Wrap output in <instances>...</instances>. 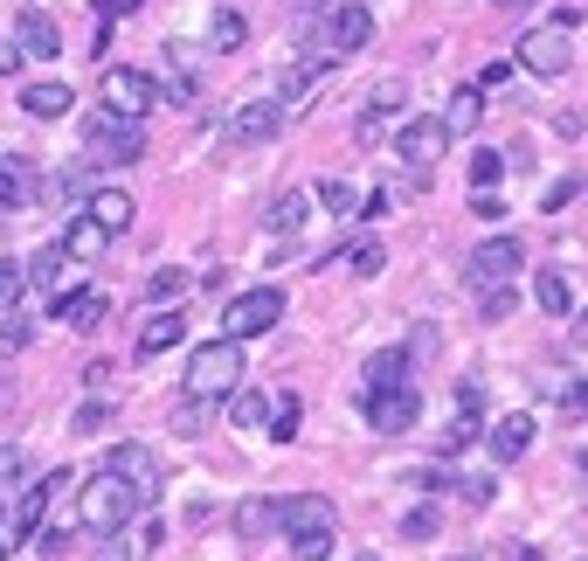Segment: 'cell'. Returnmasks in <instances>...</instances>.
<instances>
[{
    "mask_svg": "<svg viewBox=\"0 0 588 561\" xmlns=\"http://www.w3.org/2000/svg\"><path fill=\"white\" fill-rule=\"evenodd\" d=\"M312 195H318V201H326V209H333V215H360V195H353V187H347V180H339V174H326V180H318V187H312Z\"/></svg>",
    "mask_w": 588,
    "mask_h": 561,
    "instance_id": "1f68e13d",
    "label": "cell"
},
{
    "mask_svg": "<svg viewBox=\"0 0 588 561\" xmlns=\"http://www.w3.org/2000/svg\"><path fill=\"white\" fill-rule=\"evenodd\" d=\"M298 416H305L298 396H277V402H271V444H291V437H298Z\"/></svg>",
    "mask_w": 588,
    "mask_h": 561,
    "instance_id": "d6a6232c",
    "label": "cell"
},
{
    "mask_svg": "<svg viewBox=\"0 0 588 561\" xmlns=\"http://www.w3.org/2000/svg\"><path fill=\"white\" fill-rule=\"evenodd\" d=\"M0 554H8V534H0Z\"/></svg>",
    "mask_w": 588,
    "mask_h": 561,
    "instance_id": "6125c7cd",
    "label": "cell"
},
{
    "mask_svg": "<svg viewBox=\"0 0 588 561\" xmlns=\"http://www.w3.org/2000/svg\"><path fill=\"white\" fill-rule=\"evenodd\" d=\"M402 104H409V90H402V84H381V90H374V98H367V111H360L353 139H360V146H381L388 119H395V111H402Z\"/></svg>",
    "mask_w": 588,
    "mask_h": 561,
    "instance_id": "ac0fdd59",
    "label": "cell"
},
{
    "mask_svg": "<svg viewBox=\"0 0 588 561\" xmlns=\"http://www.w3.org/2000/svg\"><path fill=\"white\" fill-rule=\"evenodd\" d=\"M63 493H77V472L55 464L42 485H28V493H22V507H14V534H35V527H42V513H49V499H63Z\"/></svg>",
    "mask_w": 588,
    "mask_h": 561,
    "instance_id": "5bb4252c",
    "label": "cell"
},
{
    "mask_svg": "<svg viewBox=\"0 0 588 561\" xmlns=\"http://www.w3.org/2000/svg\"><path fill=\"white\" fill-rule=\"evenodd\" d=\"M360 409H367V423L381 429V437H402V429L423 416V396H415L409 382H395V388H367V402H360Z\"/></svg>",
    "mask_w": 588,
    "mask_h": 561,
    "instance_id": "8fae6325",
    "label": "cell"
},
{
    "mask_svg": "<svg viewBox=\"0 0 588 561\" xmlns=\"http://www.w3.org/2000/svg\"><path fill=\"white\" fill-rule=\"evenodd\" d=\"M90 215H98L111 236H125V229H132V215H139V201H132L125 187H98V195H90Z\"/></svg>",
    "mask_w": 588,
    "mask_h": 561,
    "instance_id": "d4e9b609",
    "label": "cell"
},
{
    "mask_svg": "<svg viewBox=\"0 0 588 561\" xmlns=\"http://www.w3.org/2000/svg\"><path fill=\"white\" fill-rule=\"evenodd\" d=\"M505 84H512V55H491L485 77H478V90H505Z\"/></svg>",
    "mask_w": 588,
    "mask_h": 561,
    "instance_id": "f907efd6",
    "label": "cell"
},
{
    "mask_svg": "<svg viewBox=\"0 0 588 561\" xmlns=\"http://www.w3.org/2000/svg\"><path fill=\"white\" fill-rule=\"evenodd\" d=\"M478 306H485V320H505V312H512V291H505V285H485Z\"/></svg>",
    "mask_w": 588,
    "mask_h": 561,
    "instance_id": "681fc988",
    "label": "cell"
},
{
    "mask_svg": "<svg viewBox=\"0 0 588 561\" xmlns=\"http://www.w3.org/2000/svg\"><path fill=\"white\" fill-rule=\"evenodd\" d=\"M271 527H277V499H242L236 507V534L242 540H263Z\"/></svg>",
    "mask_w": 588,
    "mask_h": 561,
    "instance_id": "f1b7e54d",
    "label": "cell"
},
{
    "mask_svg": "<svg viewBox=\"0 0 588 561\" xmlns=\"http://www.w3.org/2000/svg\"><path fill=\"white\" fill-rule=\"evenodd\" d=\"M520 264H526V242L520 236H485L478 250H471V285H505V277H520Z\"/></svg>",
    "mask_w": 588,
    "mask_h": 561,
    "instance_id": "7c38bea8",
    "label": "cell"
},
{
    "mask_svg": "<svg viewBox=\"0 0 588 561\" xmlns=\"http://www.w3.org/2000/svg\"><path fill=\"white\" fill-rule=\"evenodd\" d=\"M471 209H478V222H505V209L491 201V187H478V195H471Z\"/></svg>",
    "mask_w": 588,
    "mask_h": 561,
    "instance_id": "db71d44e",
    "label": "cell"
},
{
    "mask_svg": "<svg viewBox=\"0 0 588 561\" xmlns=\"http://www.w3.org/2000/svg\"><path fill=\"white\" fill-rule=\"evenodd\" d=\"M367 42H374V14L360 8V0H339L333 22H326V49L333 55H353V49H367Z\"/></svg>",
    "mask_w": 588,
    "mask_h": 561,
    "instance_id": "9a60e30c",
    "label": "cell"
},
{
    "mask_svg": "<svg viewBox=\"0 0 588 561\" xmlns=\"http://www.w3.org/2000/svg\"><path fill=\"white\" fill-rule=\"evenodd\" d=\"M499 8H505V14H520V8H534V0H499Z\"/></svg>",
    "mask_w": 588,
    "mask_h": 561,
    "instance_id": "91938a15",
    "label": "cell"
},
{
    "mask_svg": "<svg viewBox=\"0 0 588 561\" xmlns=\"http://www.w3.org/2000/svg\"><path fill=\"white\" fill-rule=\"evenodd\" d=\"M512 561H547V554L540 548H512Z\"/></svg>",
    "mask_w": 588,
    "mask_h": 561,
    "instance_id": "680465c9",
    "label": "cell"
},
{
    "mask_svg": "<svg viewBox=\"0 0 588 561\" xmlns=\"http://www.w3.org/2000/svg\"><path fill=\"white\" fill-rule=\"evenodd\" d=\"M84 146H90V160L98 166H132L146 153V119H125V111H98V119L84 125Z\"/></svg>",
    "mask_w": 588,
    "mask_h": 561,
    "instance_id": "3957f363",
    "label": "cell"
},
{
    "mask_svg": "<svg viewBox=\"0 0 588 561\" xmlns=\"http://www.w3.org/2000/svg\"><path fill=\"white\" fill-rule=\"evenodd\" d=\"M42 195V174H35L28 153H0V209H28Z\"/></svg>",
    "mask_w": 588,
    "mask_h": 561,
    "instance_id": "2e32d148",
    "label": "cell"
},
{
    "mask_svg": "<svg viewBox=\"0 0 588 561\" xmlns=\"http://www.w3.org/2000/svg\"><path fill=\"white\" fill-rule=\"evenodd\" d=\"M575 195H581V180L567 174V180H554V187H547V195H540V209L554 215V209H567V201H575Z\"/></svg>",
    "mask_w": 588,
    "mask_h": 561,
    "instance_id": "7dc6e473",
    "label": "cell"
},
{
    "mask_svg": "<svg viewBox=\"0 0 588 561\" xmlns=\"http://www.w3.org/2000/svg\"><path fill=\"white\" fill-rule=\"evenodd\" d=\"M429 534H436V507H415L402 520V540H429Z\"/></svg>",
    "mask_w": 588,
    "mask_h": 561,
    "instance_id": "c3c4849f",
    "label": "cell"
},
{
    "mask_svg": "<svg viewBox=\"0 0 588 561\" xmlns=\"http://www.w3.org/2000/svg\"><path fill=\"white\" fill-rule=\"evenodd\" d=\"M187 340V320H180V312L174 306H166V312H153V320H146L139 326V361H153V353H166V347H180Z\"/></svg>",
    "mask_w": 588,
    "mask_h": 561,
    "instance_id": "7402d4cb",
    "label": "cell"
},
{
    "mask_svg": "<svg viewBox=\"0 0 588 561\" xmlns=\"http://www.w3.org/2000/svg\"><path fill=\"white\" fill-rule=\"evenodd\" d=\"M146 291H153V306H174V298L187 291V271H174V264H160L153 277H146Z\"/></svg>",
    "mask_w": 588,
    "mask_h": 561,
    "instance_id": "836d02e7",
    "label": "cell"
},
{
    "mask_svg": "<svg viewBox=\"0 0 588 561\" xmlns=\"http://www.w3.org/2000/svg\"><path fill=\"white\" fill-rule=\"evenodd\" d=\"M139 0H98V14H132Z\"/></svg>",
    "mask_w": 588,
    "mask_h": 561,
    "instance_id": "9f6ffc18",
    "label": "cell"
},
{
    "mask_svg": "<svg viewBox=\"0 0 588 561\" xmlns=\"http://www.w3.org/2000/svg\"><path fill=\"white\" fill-rule=\"evenodd\" d=\"M277 320H284V291L277 285L236 291L229 306H222V340H257V333H271Z\"/></svg>",
    "mask_w": 588,
    "mask_h": 561,
    "instance_id": "277c9868",
    "label": "cell"
},
{
    "mask_svg": "<svg viewBox=\"0 0 588 561\" xmlns=\"http://www.w3.org/2000/svg\"><path fill=\"white\" fill-rule=\"evenodd\" d=\"M55 271H63V242H49V250L28 264V285H35V291H55Z\"/></svg>",
    "mask_w": 588,
    "mask_h": 561,
    "instance_id": "74e56055",
    "label": "cell"
},
{
    "mask_svg": "<svg viewBox=\"0 0 588 561\" xmlns=\"http://www.w3.org/2000/svg\"><path fill=\"white\" fill-rule=\"evenodd\" d=\"M55 320H63V326H77V333H98V326L111 320V298H98V291H77V298H55Z\"/></svg>",
    "mask_w": 588,
    "mask_h": 561,
    "instance_id": "603a6c76",
    "label": "cell"
},
{
    "mask_svg": "<svg viewBox=\"0 0 588 561\" xmlns=\"http://www.w3.org/2000/svg\"><path fill=\"white\" fill-rule=\"evenodd\" d=\"M443 125H450V133H478V125H485V90L478 84H464V90H450V111H443Z\"/></svg>",
    "mask_w": 588,
    "mask_h": 561,
    "instance_id": "484cf974",
    "label": "cell"
},
{
    "mask_svg": "<svg viewBox=\"0 0 588 561\" xmlns=\"http://www.w3.org/2000/svg\"><path fill=\"white\" fill-rule=\"evenodd\" d=\"M450 493H458L464 507H485V499L499 493V478H458V485H450Z\"/></svg>",
    "mask_w": 588,
    "mask_h": 561,
    "instance_id": "f6af8a7d",
    "label": "cell"
},
{
    "mask_svg": "<svg viewBox=\"0 0 588 561\" xmlns=\"http://www.w3.org/2000/svg\"><path fill=\"white\" fill-rule=\"evenodd\" d=\"M478 423H485V388L478 382H464L458 388V416L443 423V444H436V458H458V451H471V444H478Z\"/></svg>",
    "mask_w": 588,
    "mask_h": 561,
    "instance_id": "4fadbf2b",
    "label": "cell"
},
{
    "mask_svg": "<svg viewBox=\"0 0 588 561\" xmlns=\"http://www.w3.org/2000/svg\"><path fill=\"white\" fill-rule=\"evenodd\" d=\"M277 119H284V104H277V98H250V104H236V111H229V125H222V153H242V146L277 139Z\"/></svg>",
    "mask_w": 588,
    "mask_h": 561,
    "instance_id": "ba28073f",
    "label": "cell"
},
{
    "mask_svg": "<svg viewBox=\"0 0 588 561\" xmlns=\"http://www.w3.org/2000/svg\"><path fill=\"white\" fill-rule=\"evenodd\" d=\"M464 174H471V187H491V180L505 174V160L491 153V146H478V153H471V166H464Z\"/></svg>",
    "mask_w": 588,
    "mask_h": 561,
    "instance_id": "60d3db41",
    "label": "cell"
},
{
    "mask_svg": "<svg viewBox=\"0 0 588 561\" xmlns=\"http://www.w3.org/2000/svg\"><path fill=\"white\" fill-rule=\"evenodd\" d=\"M381 264H388V250H381L374 236H367V242H353V250H347V271H353V277H374Z\"/></svg>",
    "mask_w": 588,
    "mask_h": 561,
    "instance_id": "8d00e7d4",
    "label": "cell"
},
{
    "mask_svg": "<svg viewBox=\"0 0 588 561\" xmlns=\"http://www.w3.org/2000/svg\"><path fill=\"white\" fill-rule=\"evenodd\" d=\"M146 499L132 493V485L118 472H98V478H84V499H77V520H84V534H125L132 527V513H139Z\"/></svg>",
    "mask_w": 588,
    "mask_h": 561,
    "instance_id": "6da1fadb",
    "label": "cell"
},
{
    "mask_svg": "<svg viewBox=\"0 0 588 561\" xmlns=\"http://www.w3.org/2000/svg\"><path fill=\"white\" fill-rule=\"evenodd\" d=\"M104 472H118V478L132 485V493L146 499V507H160V499H166V464H160L153 444H111Z\"/></svg>",
    "mask_w": 588,
    "mask_h": 561,
    "instance_id": "5b68a950",
    "label": "cell"
},
{
    "mask_svg": "<svg viewBox=\"0 0 588 561\" xmlns=\"http://www.w3.org/2000/svg\"><path fill=\"white\" fill-rule=\"evenodd\" d=\"M229 423H271V402H263L257 388H236V396H229Z\"/></svg>",
    "mask_w": 588,
    "mask_h": 561,
    "instance_id": "e575fe53",
    "label": "cell"
},
{
    "mask_svg": "<svg viewBox=\"0 0 588 561\" xmlns=\"http://www.w3.org/2000/svg\"><path fill=\"white\" fill-rule=\"evenodd\" d=\"M277 527H284V534L333 527V499H318V493H291V499H277Z\"/></svg>",
    "mask_w": 588,
    "mask_h": 561,
    "instance_id": "d6986e66",
    "label": "cell"
},
{
    "mask_svg": "<svg viewBox=\"0 0 588 561\" xmlns=\"http://www.w3.org/2000/svg\"><path fill=\"white\" fill-rule=\"evenodd\" d=\"M22 63H28L22 42H0V77H22Z\"/></svg>",
    "mask_w": 588,
    "mask_h": 561,
    "instance_id": "f5cc1de1",
    "label": "cell"
},
{
    "mask_svg": "<svg viewBox=\"0 0 588 561\" xmlns=\"http://www.w3.org/2000/svg\"><path fill=\"white\" fill-rule=\"evenodd\" d=\"M305 209H312L305 187H284V195L271 201V236H298V229H305Z\"/></svg>",
    "mask_w": 588,
    "mask_h": 561,
    "instance_id": "4316f807",
    "label": "cell"
},
{
    "mask_svg": "<svg viewBox=\"0 0 588 561\" xmlns=\"http://www.w3.org/2000/svg\"><path fill=\"white\" fill-rule=\"evenodd\" d=\"M242 35H250L242 14H215V22H208V42H215V49H242Z\"/></svg>",
    "mask_w": 588,
    "mask_h": 561,
    "instance_id": "f35d334b",
    "label": "cell"
},
{
    "mask_svg": "<svg viewBox=\"0 0 588 561\" xmlns=\"http://www.w3.org/2000/svg\"><path fill=\"white\" fill-rule=\"evenodd\" d=\"M236 382H242V340H208L187 353V396H201V402H222V396H236Z\"/></svg>",
    "mask_w": 588,
    "mask_h": 561,
    "instance_id": "7a4b0ae2",
    "label": "cell"
},
{
    "mask_svg": "<svg viewBox=\"0 0 588 561\" xmlns=\"http://www.w3.org/2000/svg\"><path fill=\"white\" fill-rule=\"evenodd\" d=\"M98 561H132V548H125L118 534H104V554H98Z\"/></svg>",
    "mask_w": 588,
    "mask_h": 561,
    "instance_id": "11a10c76",
    "label": "cell"
},
{
    "mask_svg": "<svg viewBox=\"0 0 588 561\" xmlns=\"http://www.w3.org/2000/svg\"><path fill=\"white\" fill-rule=\"evenodd\" d=\"M534 306L547 312V320H567V312H575V291H567L561 271H540V277H534Z\"/></svg>",
    "mask_w": 588,
    "mask_h": 561,
    "instance_id": "83f0119b",
    "label": "cell"
},
{
    "mask_svg": "<svg viewBox=\"0 0 588 561\" xmlns=\"http://www.w3.org/2000/svg\"><path fill=\"white\" fill-rule=\"evenodd\" d=\"M575 340H581V347H588V306H581V312H575Z\"/></svg>",
    "mask_w": 588,
    "mask_h": 561,
    "instance_id": "6f0895ef",
    "label": "cell"
},
{
    "mask_svg": "<svg viewBox=\"0 0 588 561\" xmlns=\"http://www.w3.org/2000/svg\"><path fill=\"white\" fill-rule=\"evenodd\" d=\"M395 382H409V353L402 347H388V353L367 361V388H395Z\"/></svg>",
    "mask_w": 588,
    "mask_h": 561,
    "instance_id": "4dcf8cb0",
    "label": "cell"
},
{
    "mask_svg": "<svg viewBox=\"0 0 588 561\" xmlns=\"http://www.w3.org/2000/svg\"><path fill=\"white\" fill-rule=\"evenodd\" d=\"M554 416H561V423H588V382H575V388H567V396L554 402Z\"/></svg>",
    "mask_w": 588,
    "mask_h": 561,
    "instance_id": "b9f144b4",
    "label": "cell"
},
{
    "mask_svg": "<svg viewBox=\"0 0 588 561\" xmlns=\"http://www.w3.org/2000/svg\"><path fill=\"white\" fill-rule=\"evenodd\" d=\"M485 451H491V464H520L534 451V416H499L485 429Z\"/></svg>",
    "mask_w": 588,
    "mask_h": 561,
    "instance_id": "e0dca14e",
    "label": "cell"
},
{
    "mask_svg": "<svg viewBox=\"0 0 588 561\" xmlns=\"http://www.w3.org/2000/svg\"><path fill=\"white\" fill-rule=\"evenodd\" d=\"M512 55H520L534 77H567V63H575V49H567V22H554V28H526Z\"/></svg>",
    "mask_w": 588,
    "mask_h": 561,
    "instance_id": "9c48e42d",
    "label": "cell"
},
{
    "mask_svg": "<svg viewBox=\"0 0 588 561\" xmlns=\"http://www.w3.org/2000/svg\"><path fill=\"white\" fill-rule=\"evenodd\" d=\"M55 242H63V257H77V264H90V257H104V250H111V229H104V222L84 209V215L70 222V229L55 236Z\"/></svg>",
    "mask_w": 588,
    "mask_h": 561,
    "instance_id": "ffe728a7",
    "label": "cell"
},
{
    "mask_svg": "<svg viewBox=\"0 0 588 561\" xmlns=\"http://www.w3.org/2000/svg\"><path fill=\"white\" fill-rule=\"evenodd\" d=\"M581 472H588V444H581Z\"/></svg>",
    "mask_w": 588,
    "mask_h": 561,
    "instance_id": "94428289",
    "label": "cell"
},
{
    "mask_svg": "<svg viewBox=\"0 0 588 561\" xmlns=\"http://www.w3.org/2000/svg\"><path fill=\"white\" fill-rule=\"evenodd\" d=\"M35 340V326L22 320V312H8V320H0V361H8V353H22Z\"/></svg>",
    "mask_w": 588,
    "mask_h": 561,
    "instance_id": "ab89813d",
    "label": "cell"
},
{
    "mask_svg": "<svg viewBox=\"0 0 588 561\" xmlns=\"http://www.w3.org/2000/svg\"><path fill=\"white\" fill-rule=\"evenodd\" d=\"M291 554H298V561H333V527H312V534H291Z\"/></svg>",
    "mask_w": 588,
    "mask_h": 561,
    "instance_id": "d590c367",
    "label": "cell"
},
{
    "mask_svg": "<svg viewBox=\"0 0 588 561\" xmlns=\"http://www.w3.org/2000/svg\"><path fill=\"white\" fill-rule=\"evenodd\" d=\"M70 104H77V90H70L63 77H49V84H22V111H28V119H63Z\"/></svg>",
    "mask_w": 588,
    "mask_h": 561,
    "instance_id": "44dd1931",
    "label": "cell"
},
{
    "mask_svg": "<svg viewBox=\"0 0 588 561\" xmlns=\"http://www.w3.org/2000/svg\"><path fill=\"white\" fill-rule=\"evenodd\" d=\"M333 8H339V0H291V35H298V42H312L318 49V22H333Z\"/></svg>",
    "mask_w": 588,
    "mask_h": 561,
    "instance_id": "f546056e",
    "label": "cell"
},
{
    "mask_svg": "<svg viewBox=\"0 0 588 561\" xmlns=\"http://www.w3.org/2000/svg\"><path fill=\"white\" fill-rule=\"evenodd\" d=\"M450 139H458V133H450L443 119H402V125H395V153H402V166H415V174L443 160Z\"/></svg>",
    "mask_w": 588,
    "mask_h": 561,
    "instance_id": "52a82bcc",
    "label": "cell"
},
{
    "mask_svg": "<svg viewBox=\"0 0 588 561\" xmlns=\"http://www.w3.org/2000/svg\"><path fill=\"white\" fill-rule=\"evenodd\" d=\"M201 423H208V402H201V396H187V402L174 409V429H201Z\"/></svg>",
    "mask_w": 588,
    "mask_h": 561,
    "instance_id": "816d5d0a",
    "label": "cell"
},
{
    "mask_svg": "<svg viewBox=\"0 0 588 561\" xmlns=\"http://www.w3.org/2000/svg\"><path fill=\"white\" fill-rule=\"evenodd\" d=\"M22 285H28V271H22V264H8V257H0V312H8L14 298H22Z\"/></svg>",
    "mask_w": 588,
    "mask_h": 561,
    "instance_id": "ee69618b",
    "label": "cell"
},
{
    "mask_svg": "<svg viewBox=\"0 0 588 561\" xmlns=\"http://www.w3.org/2000/svg\"><path fill=\"white\" fill-rule=\"evenodd\" d=\"M104 423H111V402H84L77 409V437H98Z\"/></svg>",
    "mask_w": 588,
    "mask_h": 561,
    "instance_id": "bcb514c9",
    "label": "cell"
},
{
    "mask_svg": "<svg viewBox=\"0 0 588 561\" xmlns=\"http://www.w3.org/2000/svg\"><path fill=\"white\" fill-rule=\"evenodd\" d=\"M98 98H104L111 111H125V119H146V111L160 104V84L146 77V70H104V77H98Z\"/></svg>",
    "mask_w": 588,
    "mask_h": 561,
    "instance_id": "30bf717a",
    "label": "cell"
},
{
    "mask_svg": "<svg viewBox=\"0 0 588 561\" xmlns=\"http://www.w3.org/2000/svg\"><path fill=\"white\" fill-rule=\"evenodd\" d=\"M77 527H84L77 513H70V520H49V527H42V554H63V548H70V534H77Z\"/></svg>",
    "mask_w": 588,
    "mask_h": 561,
    "instance_id": "7bdbcfd3",
    "label": "cell"
},
{
    "mask_svg": "<svg viewBox=\"0 0 588 561\" xmlns=\"http://www.w3.org/2000/svg\"><path fill=\"white\" fill-rule=\"evenodd\" d=\"M333 70H339V55H333V49H305L298 63H284V70H277V104H284V111H305L318 90H326Z\"/></svg>",
    "mask_w": 588,
    "mask_h": 561,
    "instance_id": "8992f818",
    "label": "cell"
},
{
    "mask_svg": "<svg viewBox=\"0 0 588 561\" xmlns=\"http://www.w3.org/2000/svg\"><path fill=\"white\" fill-rule=\"evenodd\" d=\"M14 42H22V55H55V42H63V28H55L42 8H22V28H14Z\"/></svg>",
    "mask_w": 588,
    "mask_h": 561,
    "instance_id": "cb8c5ba5",
    "label": "cell"
}]
</instances>
